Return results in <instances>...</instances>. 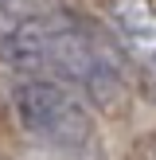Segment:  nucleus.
<instances>
[{
    "instance_id": "obj_5",
    "label": "nucleus",
    "mask_w": 156,
    "mask_h": 160,
    "mask_svg": "<svg viewBox=\"0 0 156 160\" xmlns=\"http://www.w3.org/2000/svg\"><path fill=\"white\" fill-rule=\"evenodd\" d=\"M8 4H12V0H0V8H8Z\"/></svg>"
},
{
    "instance_id": "obj_2",
    "label": "nucleus",
    "mask_w": 156,
    "mask_h": 160,
    "mask_svg": "<svg viewBox=\"0 0 156 160\" xmlns=\"http://www.w3.org/2000/svg\"><path fill=\"white\" fill-rule=\"evenodd\" d=\"M20 129L51 160H101L98 129L82 94L59 78H23L12 94Z\"/></svg>"
},
{
    "instance_id": "obj_4",
    "label": "nucleus",
    "mask_w": 156,
    "mask_h": 160,
    "mask_svg": "<svg viewBox=\"0 0 156 160\" xmlns=\"http://www.w3.org/2000/svg\"><path fill=\"white\" fill-rule=\"evenodd\" d=\"M133 160H156V141H140L133 148Z\"/></svg>"
},
{
    "instance_id": "obj_1",
    "label": "nucleus",
    "mask_w": 156,
    "mask_h": 160,
    "mask_svg": "<svg viewBox=\"0 0 156 160\" xmlns=\"http://www.w3.org/2000/svg\"><path fill=\"white\" fill-rule=\"evenodd\" d=\"M0 59L20 74L59 78L94 102L101 113L117 117L129 106L121 47L109 43L90 20L74 12H51L20 20L0 39Z\"/></svg>"
},
{
    "instance_id": "obj_3",
    "label": "nucleus",
    "mask_w": 156,
    "mask_h": 160,
    "mask_svg": "<svg viewBox=\"0 0 156 160\" xmlns=\"http://www.w3.org/2000/svg\"><path fill=\"white\" fill-rule=\"evenodd\" d=\"M105 20L121 55L156 82V0H105Z\"/></svg>"
}]
</instances>
